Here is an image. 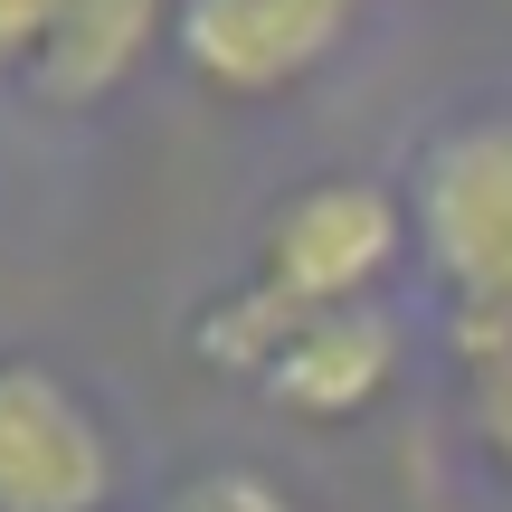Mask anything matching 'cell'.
<instances>
[{
    "instance_id": "obj_1",
    "label": "cell",
    "mask_w": 512,
    "mask_h": 512,
    "mask_svg": "<svg viewBox=\"0 0 512 512\" xmlns=\"http://www.w3.org/2000/svg\"><path fill=\"white\" fill-rule=\"evenodd\" d=\"M408 238L456 304L465 361L512 342V114H465L408 171Z\"/></svg>"
},
{
    "instance_id": "obj_6",
    "label": "cell",
    "mask_w": 512,
    "mask_h": 512,
    "mask_svg": "<svg viewBox=\"0 0 512 512\" xmlns=\"http://www.w3.org/2000/svg\"><path fill=\"white\" fill-rule=\"evenodd\" d=\"M162 19H171V0H57V29L29 67V95L38 105H95V95H114L143 67V48L162 38Z\"/></svg>"
},
{
    "instance_id": "obj_5",
    "label": "cell",
    "mask_w": 512,
    "mask_h": 512,
    "mask_svg": "<svg viewBox=\"0 0 512 512\" xmlns=\"http://www.w3.org/2000/svg\"><path fill=\"white\" fill-rule=\"evenodd\" d=\"M389 370H399V323L380 304H342V313H304L275 342V361L256 370V389L275 408H304V418H351L380 399Z\"/></svg>"
},
{
    "instance_id": "obj_3",
    "label": "cell",
    "mask_w": 512,
    "mask_h": 512,
    "mask_svg": "<svg viewBox=\"0 0 512 512\" xmlns=\"http://www.w3.org/2000/svg\"><path fill=\"white\" fill-rule=\"evenodd\" d=\"M114 437L48 361H0V512H105Z\"/></svg>"
},
{
    "instance_id": "obj_9",
    "label": "cell",
    "mask_w": 512,
    "mask_h": 512,
    "mask_svg": "<svg viewBox=\"0 0 512 512\" xmlns=\"http://www.w3.org/2000/svg\"><path fill=\"white\" fill-rule=\"evenodd\" d=\"M57 29V0H0V67H38Z\"/></svg>"
},
{
    "instance_id": "obj_2",
    "label": "cell",
    "mask_w": 512,
    "mask_h": 512,
    "mask_svg": "<svg viewBox=\"0 0 512 512\" xmlns=\"http://www.w3.org/2000/svg\"><path fill=\"white\" fill-rule=\"evenodd\" d=\"M408 247V200H389L380 181H304L285 209L266 219L256 238V275L247 285L266 294L275 313H342V304H370L389 266Z\"/></svg>"
},
{
    "instance_id": "obj_4",
    "label": "cell",
    "mask_w": 512,
    "mask_h": 512,
    "mask_svg": "<svg viewBox=\"0 0 512 512\" xmlns=\"http://www.w3.org/2000/svg\"><path fill=\"white\" fill-rule=\"evenodd\" d=\"M351 19L361 0H171V48L219 95H285L342 48Z\"/></svg>"
},
{
    "instance_id": "obj_7",
    "label": "cell",
    "mask_w": 512,
    "mask_h": 512,
    "mask_svg": "<svg viewBox=\"0 0 512 512\" xmlns=\"http://www.w3.org/2000/svg\"><path fill=\"white\" fill-rule=\"evenodd\" d=\"M162 512H294L285 494H275L266 475H247V465H228V475H190L181 494H171Z\"/></svg>"
},
{
    "instance_id": "obj_8",
    "label": "cell",
    "mask_w": 512,
    "mask_h": 512,
    "mask_svg": "<svg viewBox=\"0 0 512 512\" xmlns=\"http://www.w3.org/2000/svg\"><path fill=\"white\" fill-rule=\"evenodd\" d=\"M475 437L494 446V465H512V342L475 361Z\"/></svg>"
}]
</instances>
